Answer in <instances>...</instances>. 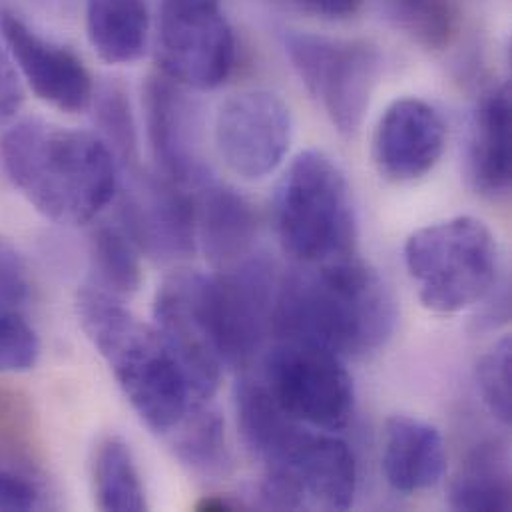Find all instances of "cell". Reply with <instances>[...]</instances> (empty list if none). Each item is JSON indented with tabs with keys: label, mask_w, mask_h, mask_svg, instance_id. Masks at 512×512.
<instances>
[{
	"label": "cell",
	"mask_w": 512,
	"mask_h": 512,
	"mask_svg": "<svg viewBox=\"0 0 512 512\" xmlns=\"http://www.w3.org/2000/svg\"><path fill=\"white\" fill-rule=\"evenodd\" d=\"M395 321L385 281L353 254L279 275L271 337L311 343L343 359L361 357L389 341Z\"/></svg>",
	"instance_id": "obj_1"
},
{
	"label": "cell",
	"mask_w": 512,
	"mask_h": 512,
	"mask_svg": "<svg viewBox=\"0 0 512 512\" xmlns=\"http://www.w3.org/2000/svg\"><path fill=\"white\" fill-rule=\"evenodd\" d=\"M0 162L16 190L46 218L78 226L114 200L120 166L104 138L24 120L0 140Z\"/></svg>",
	"instance_id": "obj_2"
},
{
	"label": "cell",
	"mask_w": 512,
	"mask_h": 512,
	"mask_svg": "<svg viewBox=\"0 0 512 512\" xmlns=\"http://www.w3.org/2000/svg\"><path fill=\"white\" fill-rule=\"evenodd\" d=\"M78 317L138 417L154 433L168 435L196 401L156 327L94 285L78 293Z\"/></svg>",
	"instance_id": "obj_3"
},
{
	"label": "cell",
	"mask_w": 512,
	"mask_h": 512,
	"mask_svg": "<svg viewBox=\"0 0 512 512\" xmlns=\"http://www.w3.org/2000/svg\"><path fill=\"white\" fill-rule=\"evenodd\" d=\"M273 224L297 265L357 254V212L349 182L323 152L305 150L287 166L273 196Z\"/></svg>",
	"instance_id": "obj_4"
},
{
	"label": "cell",
	"mask_w": 512,
	"mask_h": 512,
	"mask_svg": "<svg viewBox=\"0 0 512 512\" xmlns=\"http://www.w3.org/2000/svg\"><path fill=\"white\" fill-rule=\"evenodd\" d=\"M403 256L421 303L435 313L465 311L483 303L497 287V240L485 222L471 216L413 232Z\"/></svg>",
	"instance_id": "obj_5"
},
{
	"label": "cell",
	"mask_w": 512,
	"mask_h": 512,
	"mask_svg": "<svg viewBox=\"0 0 512 512\" xmlns=\"http://www.w3.org/2000/svg\"><path fill=\"white\" fill-rule=\"evenodd\" d=\"M291 68L343 136L359 132L381 74V54L363 40L285 32Z\"/></svg>",
	"instance_id": "obj_6"
},
{
	"label": "cell",
	"mask_w": 512,
	"mask_h": 512,
	"mask_svg": "<svg viewBox=\"0 0 512 512\" xmlns=\"http://www.w3.org/2000/svg\"><path fill=\"white\" fill-rule=\"evenodd\" d=\"M259 503L273 511H347L357 493V461L335 433L303 427L263 467Z\"/></svg>",
	"instance_id": "obj_7"
},
{
	"label": "cell",
	"mask_w": 512,
	"mask_h": 512,
	"mask_svg": "<svg viewBox=\"0 0 512 512\" xmlns=\"http://www.w3.org/2000/svg\"><path fill=\"white\" fill-rule=\"evenodd\" d=\"M277 405L295 421L325 433L349 427L355 387L343 357L323 347L275 339L263 355V379Z\"/></svg>",
	"instance_id": "obj_8"
},
{
	"label": "cell",
	"mask_w": 512,
	"mask_h": 512,
	"mask_svg": "<svg viewBox=\"0 0 512 512\" xmlns=\"http://www.w3.org/2000/svg\"><path fill=\"white\" fill-rule=\"evenodd\" d=\"M156 331L182 367L196 403H208L226 369L210 307V277L200 271H176L158 289L154 301Z\"/></svg>",
	"instance_id": "obj_9"
},
{
	"label": "cell",
	"mask_w": 512,
	"mask_h": 512,
	"mask_svg": "<svg viewBox=\"0 0 512 512\" xmlns=\"http://www.w3.org/2000/svg\"><path fill=\"white\" fill-rule=\"evenodd\" d=\"M160 64L188 90H214L232 76L236 36L222 0H162Z\"/></svg>",
	"instance_id": "obj_10"
},
{
	"label": "cell",
	"mask_w": 512,
	"mask_h": 512,
	"mask_svg": "<svg viewBox=\"0 0 512 512\" xmlns=\"http://www.w3.org/2000/svg\"><path fill=\"white\" fill-rule=\"evenodd\" d=\"M279 275L256 252L210 277L212 319L226 367H252L271 339Z\"/></svg>",
	"instance_id": "obj_11"
},
{
	"label": "cell",
	"mask_w": 512,
	"mask_h": 512,
	"mask_svg": "<svg viewBox=\"0 0 512 512\" xmlns=\"http://www.w3.org/2000/svg\"><path fill=\"white\" fill-rule=\"evenodd\" d=\"M216 148L240 178L256 182L273 174L293 140L289 106L269 90H248L228 98L216 116Z\"/></svg>",
	"instance_id": "obj_12"
},
{
	"label": "cell",
	"mask_w": 512,
	"mask_h": 512,
	"mask_svg": "<svg viewBox=\"0 0 512 512\" xmlns=\"http://www.w3.org/2000/svg\"><path fill=\"white\" fill-rule=\"evenodd\" d=\"M124 172L128 190L120 206V226L138 250L168 263L192 256L198 248L194 194L140 166Z\"/></svg>",
	"instance_id": "obj_13"
},
{
	"label": "cell",
	"mask_w": 512,
	"mask_h": 512,
	"mask_svg": "<svg viewBox=\"0 0 512 512\" xmlns=\"http://www.w3.org/2000/svg\"><path fill=\"white\" fill-rule=\"evenodd\" d=\"M188 88L164 72L150 76L144 90L148 142L166 180L196 192L212 178L200 150V122Z\"/></svg>",
	"instance_id": "obj_14"
},
{
	"label": "cell",
	"mask_w": 512,
	"mask_h": 512,
	"mask_svg": "<svg viewBox=\"0 0 512 512\" xmlns=\"http://www.w3.org/2000/svg\"><path fill=\"white\" fill-rule=\"evenodd\" d=\"M0 34L18 74L40 100L68 114L92 106L94 82L76 52L44 38L8 10L0 12Z\"/></svg>",
	"instance_id": "obj_15"
},
{
	"label": "cell",
	"mask_w": 512,
	"mask_h": 512,
	"mask_svg": "<svg viewBox=\"0 0 512 512\" xmlns=\"http://www.w3.org/2000/svg\"><path fill=\"white\" fill-rule=\"evenodd\" d=\"M445 146L447 126L441 114L421 98H401L379 118L373 160L385 180L409 184L435 170Z\"/></svg>",
	"instance_id": "obj_16"
},
{
	"label": "cell",
	"mask_w": 512,
	"mask_h": 512,
	"mask_svg": "<svg viewBox=\"0 0 512 512\" xmlns=\"http://www.w3.org/2000/svg\"><path fill=\"white\" fill-rule=\"evenodd\" d=\"M381 469L387 485L403 495L437 487L447 469V447L439 429L423 419L393 415L383 427Z\"/></svg>",
	"instance_id": "obj_17"
},
{
	"label": "cell",
	"mask_w": 512,
	"mask_h": 512,
	"mask_svg": "<svg viewBox=\"0 0 512 512\" xmlns=\"http://www.w3.org/2000/svg\"><path fill=\"white\" fill-rule=\"evenodd\" d=\"M194 206L198 246L218 271L256 254V212L240 192L210 180L196 190Z\"/></svg>",
	"instance_id": "obj_18"
},
{
	"label": "cell",
	"mask_w": 512,
	"mask_h": 512,
	"mask_svg": "<svg viewBox=\"0 0 512 512\" xmlns=\"http://www.w3.org/2000/svg\"><path fill=\"white\" fill-rule=\"evenodd\" d=\"M469 176L475 190L503 198L511 190V86L487 90L471 120Z\"/></svg>",
	"instance_id": "obj_19"
},
{
	"label": "cell",
	"mask_w": 512,
	"mask_h": 512,
	"mask_svg": "<svg viewBox=\"0 0 512 512\" xmlns=\"http://www.w3.org/2000/svg\"><path fill=\"white\" fill-rule=\"evenodd\" d=\"M86 34L108 64L140 60L150 38L146 0H86Z\"/></svg>",
	"instance_id": "obj_20"
},
{
	"label": "cell",
	"mask_w": 512,
	"mask_h": 512,
	"mask_svg": "<svg viewBox=\"0 0 512 512\" xmlns=\"http://www.w3.org/2000/svg\"><path fill=\"white\" fill-rule=\"evenodd\" d=\"M168 437L176 457L192 473L220 479L232 471L226 423L208 403H194Z\"/></svg>",
	"instance_id": "obj_21"
},
{
	"label": "cell",
	"mask_w": 512,
	"mask_h": 512,
	"mask_svg": "<svg viewBox=\"0 0 512 512\" xmlns=\"http://www.w3.org/2000/svg\"><path fill=\"white\" fill-rule=\"evenodd\" d=\"M455 511L505 512L511 509V479L507 459L493 443L479 445L449 487Z\"/></svg>",
	"instance_id": "obj_22"
},
{
	"label": "cell",
	"mask_w": 512,
	"mask_h": 512,
	"mask_svg": "<svg viewBox=\"0 0 512 512\" xmlns=\"http://www.w3.org/2000/svg\"><path fill=\"white\" fill-rule=\"evenodd\" d=\"M94 499L100 511L140 512L148 509L146 491L130 447L118 437L98 443L92 457Z\"/></svg>",
	"instance_id": "obj_23"
},
{
	"label": "cell",
	"mask_w": 512,
	"mask_h": 512,
	"mask_svg": "<svg viewBox=\"0 0 512 512\" xmlns=\"http://www.w3.org/2000/svg\"><path fill=\"white\" fill-rule=\"evenodd\" d=\"M140 254L142 252L122 226H98L90 236L94 287L118 299L138 293L142 285Z\"/></svg>",
	"instance_id": "obj_24"
},
{
	"label": "cell",
	"mask_w": 512,
	"mask_h": 512,
	"mask_svg": "<svg viewBox=\"0 0 512 512\" xmlns=\"http://www.w3.org/2000/svg\"><path fill=\"white\" fill-rule=\"evenodd\" d=\"M0 465L38 477L42 445L32 403L26 393L0 385Z\"/></svg>",
	"instance_id": "obj_25"
},
{
	"label": "cell",
	"mask_w": 512,
	"mask_h": 512,
	"mask_svg": "<svg viewBox=\"0 0 512 512\" xmlns=\"http://www.w3.org/2000/svg\"><path fill=\"white\" fill-rule=\"evenodd\" d=\"M389 18L415 42L429 50L447 48L457 34L453 0H383Z\"/></svg>",
	"instance_id": "obj_26"
},
{
	"label": "cell",
	"mask_w": 512,
	"mask_h": 512,
	"mask_svg": "<svg viewBox=\"0 0 512 512\" xmlns=\"http://www.w3.org/2000/svg\"><path fill=\"white\" fill-rule=\"evenodd\" d=\"M96 98V116L104 132V142L114 152L118 166L130 170L140 166L136 124L126 94L118 86H106Z\"/></svg>",
	"instance_id": "obj_27"
},
{
	"label": "cell",
	"mask_w": 512,
	"mask_h": 512,
	"mask_svg": "<svg viewBox=\"0 0 512 512\" xmlns=\"http://www.w3.org/2000/svg\"><path fill=\"white\" fill-rule=\"evenodd\" d=\"M511 337L499 339L477 363V385L489 413L503 425H511Z\"/></svg>",
	"instance_id": "obj_28"
},
{
	"label": "cell",
	"mask_w": 512,
	"mask_h": 512,
	"mask_svg": "<svg viewBox=\"0 0 512 512\" xmlns=\"http://www.w3.org/2000/svg\"><path fill=\"white\" fill-rule=\"evenodd\" d=\"M38 337L20 313H0V375L20 373L38 359Z\"/></svg>",
	"instance_id": "obj_29"
},
{
	"label": "cell",
	"mask_w": 512,
	"mask_h": 512,
	"mask_svg": "<svg viewBox=\"0 0 512 512\" xmlns=\"http://www.w3.org/2000/svg\"><path fill=\"white\" fill-rule=\"evenodd\" d=\"M30 297L28 267L16 246L0 236V313H20Z\"/></svg>",
	"instance_id": "obj_30"
},
{
	"label": "cell",
	"mask_w": 512,
	"mask_h": 512,
	"mask_svg": "<svg viewBox=\"0 0 512 512\" xmlns=\"http://www.w3.org/2000/svg\"><path fill=\"white\" fill-rule=\"evenodd\" d=\"M42 507L38 477L0 465V511H34Z\"/></svg>",
	"instance_id": "obj_31"
},
{
	"label": "cell",
	"mask_w": 512,
	"mask_h": 512,
	"mask_svg": "<svg viewBox=\"0 0 512 512\" xmlns=\"http://www.w3.org/2000/svg\"><path fill=\"white\" fill-rule=\"evenodd\" d=\"M24 102V90L20 82V74L14 68V62L0 46V128L10 124L14 116L20 112Z\"/></svg>",
	"instance_id": "obj_32"
},
{
	"label": "cell",
	"mask_w": 512,
	"mask_h": 512,
	"mask_svg": "<svg viewBox=\"0 0 512 512\" xmlns=\"http://www.w3.org/2000/svg\"><path fill=\"white\" fill-rule=\"evenodd\" d=\"M305 12L327 18V20H345L359 12L365 0H295Z\"/></svg>",
	"instance_id": "obj_33"
},
{
	"label": "cell",
	"mask_w": 512,
	"mask_h": 512,
	"mask_svg": "<svg viewBox=\"0 0 512 512\" xmlns=\"http://www.w3.org/2000/svg\"><path fill=\"white\" fill-rule=\"evenodd\" d=\"M196 509L204 512L238 511V509H244V505L228 497H206L196 505Z\"/></svg>",
	"instance_id": "obj_34"
}]
</instances>
